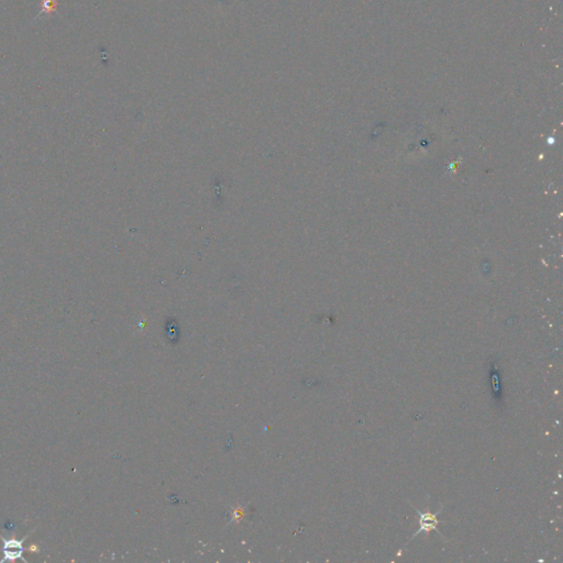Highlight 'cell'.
<instances>
[{
    "instance_id": "6da1fadb",
    "label": "cell",
    "mask_w": 563,
    "mask_h": 563,
    "mask_svg": "<svg viewBox=\"0 0 563 563\" xmlns=\"http://www.w3.org/2000/svg\"><path fill=\"white\" fill-rule=\"evenodd\" d=\"M411 506H412V505H411ZM412 507H414V506H412ZM414 508H415V511H416L418 514H419V516H420V519H419V522H420V529L418 530V532H417L415 535H412V538H411V539H414V538L416 537V536L419 535L420 533H429V532H431V530H436L437 533H439V534L441 535V537H443L442 534L440 533V530H439V529L437 528V526H438L439 524H442V522H440V521H439V519L437 518L438 514L441 513V508H439L438 512H437L436 514H432V513H430V512L421 513L420 511H418V509H417L416 507H414Z\"/></svg>"
},
{
    "instance_id": "7a4b0ae2",
    "label": "cell",
    "mask_w": 563,
    "mask_h": 563,
    "mask_svg": "<svg viewBox=\"0 0 563 563\" xmlns=\"http://www.w3.org/2000/svg\"><path fill=\"white\" fill-rule=\"evenodd\" d=\"M1 539L3 540V548H2V552H3V559L1 560V562L6 561V560H10V561H13L15 559H22L24 562L26 561L24 558H23V546L22 543L23 540H18V539H3L1 537Z\"/></svg>"
},
{
    "instance_id": "3957f363",
    "label": "cell",
    "mask_w": 563,
    "mask_h": 563,
    "mask_svg": "<svg viewBox=\"0 0 563 563\" xmlns=\"http://www.w3.org/2000/svg\"><path fill=\"white\" fill-rule=\"evenodd\" d=\"M42 12H52L54 11L56 8V1L55 0H42Z\"/></svg>"
}]
</instances>
